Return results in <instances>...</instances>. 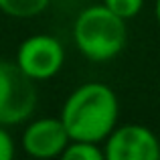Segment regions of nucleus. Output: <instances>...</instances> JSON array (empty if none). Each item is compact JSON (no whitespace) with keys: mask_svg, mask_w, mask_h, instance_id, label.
Segmentation results:
<instances>
[{"mask_svg":"<svg viewBox=\"0 0 160 160\" xmlns=\"http://www.w3.org/2000/svg\"><path fill=\"white\" fill-rule=\"evenodd\" d=\"M14 63L32 81H47L63 69L65 49L53 35H31L18 45Z\"/></svg>","mask_w":160,"mask_h":160,"instance_id":"4","label":"nucleus"},{"mask_svg":"<svg viewBox=\"0 0 160 160\" xmlns=\"http://www.w3.org/2000/svg\"><path fill=\"white\" fill-rule=\"evenodd\" d=\"M103 4L112 12H116L118 16H122L124 20H130L140 14L142 6H144V0H103Z\"/></svg>","mask_w":160,"mask_h":160,"instance_id":"9","label":"nucleus"},{"mask_svg":"<svg viewBox=\"0 0 160 160\" xmlns=\"http://www.w3.org/2000/svg\"><path fill=\"white\" fill-rule=\"evenodd\" d=\"M14 152V140H12L10 132L6 130V126L0 124V160H12Z\"/></svg>","mask_w":160,"mask_h":160,"instance_id":"10","label":"nucleus"},{"mask_svg":"<svg viewBox=\"0 0 160 160\" xmlns=\"http://www.w3.org/2000/svg\"><path fill=\"white\" fill-rule=\"evenodd\" d=\"M51 0H0V12L10 18H35L49 8Z\"/></svg>","mask_w":160,"mask_h":160,"instance_id":"7","label":"nucleus"},{"mask_svg":"<svg viewBox=\"0 0 160 160\" xmlns=\"http://www.w3.org/2000/svg\"><path fill=\"white\" fill-rule=\"evenodd\" d=\"M63 160H106V152L98 142L71 140L61 154Z\"/></svg>","mask_w":160,"mask_h":160,"instance_id":"8","label":"nucleus"},{"mask_svg":"<svg viewBox=\"0 0 160 160\" xmlns=\"http://www.w3.org/2000/svg\"><path fill=\"white\" fill-rule=\"evenodd\" d=\"M71 142L61 118H39L24 128L20 136L22 150L32 158H57Z\"/></svg>","mask_w":160,"mask_h":160,"instance_id":"6","label":"nucleus"},{"mask_svg":"<svg viewBox=\"0 0 160 160\" xmlns=\"http://www.w3.org/2000/svg\"><path fill=\"white\" fill-rule=\"evenodd\" d=\"M118 95L106 83L89 81L67 95L61 108V122L71 140L103 142L118 126Z\"/></svg>","mask_w":160,"mask_h":160,"instance_id":"1","label":"nucleus"},{"mask_svg":"<svg viewBox=\"0 0 160 160\" xmlns=\"http://www.w3.org/2000/svg\"><path fill=\"white\" fill-rule=\"evenodd\" d=\"M154 12H156V20L160 24V0H156V8H154Z\"/></svg>","mask_w":160,"mask_h":160,"instance_id":"11","label":"nucleus"},{"mask_svg":"<svg viewBox=\"0 0 160 160\" xmlns=\"http://www.w3.org/2000/svg\"><path fill=\"white\" fill-rule=\"evenodd\" d=\"M37 81L22 73L16 63L0 61V124L18 126L32 116L39 102Z\"/></svg>","mask_w":160,"mask_h":160,"instance_id":"3","label":"nucleus"},{"mask_svg":"<svg viewBox=\"0 0 160 160\" xmlns=\"http://www.w3.org/2000/svg\"><path fill=\"white\" fill-rule=\"evenodd\" d=\"M73 41L79 53L93 63L116 59L128 43L126 20L106 4L83 8L73 22Z\"/></svg>","mask_w":160,"mask_h":160,"instance_id":"2","label":"nucleus"},{"mask_svg":"<svg viewBox=\"0 0 160 160\" xmlns=\"http://www.w3.org/2000/svg\"><path fill=\"white\" fill-rule=\"evenodd\" d=\"M106 160H158L160 142L156 134L142 124L116 126L103 140Z\"/></svg>","mask_w":160,"mask_h":160,"instance_id":"5","label":"nucleus"}]
</instances>
